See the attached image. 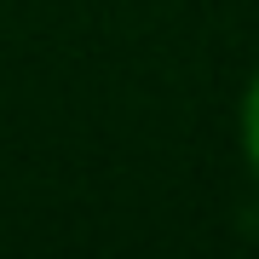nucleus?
Masks as SVG:
<instances>
[{"mask_svg": "<svg viewBox=\"0 0 259 259\" xmlns=\"http://www.w3.org/2000/svg\"><path fill=\"white\" fill-rule=\"evenodd\" d=\"M242 150H248V167H253V179H259V75H253V87H248V104H242Z\"/></svg>", "mask_w": 259, "mask_h": 259, "instance_id": "f257e3e1", "label": "nucleus"}]
</instances>
